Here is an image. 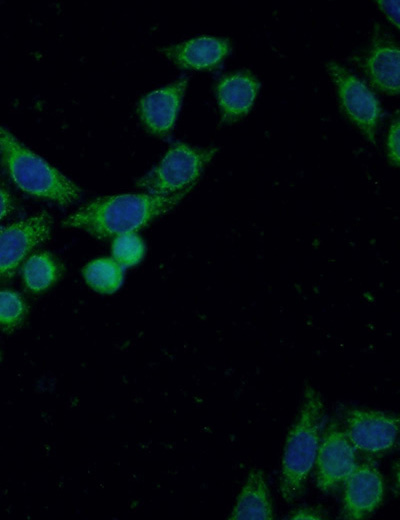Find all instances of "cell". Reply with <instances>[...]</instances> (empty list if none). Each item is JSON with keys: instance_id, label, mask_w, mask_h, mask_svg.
Wrapping results in <instances>:
<instances>
[{"instance_id": "obj_1", "label": "cell", "mask_w": 400, "mask_h": 520, "mask_svg": "<svg viewBox=\"0 0 400 520\" xmlns=\"http://www.w3.org/2000/svg\"><path fill=\"white\" fill-rule=\"evenodd\" d=\"M184 196L121 194L99 198L66 218L64 226L79 228L104 238L119 236L145 226L174 208Z\"/></svg>"}, {"instance_id": "obj_2", "label": "cell", "mask_w": 400, "mask_h": 520, "mask_svg": "<svg viewBox=\"0 0 400 520\" xmlns=\"http://www.w3.org/2000/svg\"><path fill=\"white\" fill-rule=\"evenodd\" d=\"M323 417L320 394L312 387H307L283 451L280 490L287 502L293 501L301 493L315 464Z\"/></svg>"}, {"instance_id": "obj_3", "label": "cell", "mask_w": 400, "mask_h": 520, "mask_svg": "<svg viewBox=\"0 0 400 520\" xmlns=\"http://www.w3.org/2000/svg\"><path fill=\"white\" fill-rule=\"evenodd\" d=\"M0 156L11 179L24 192L68 205L80 197V189L61 172L20 143L0 126Z\"/></svg>"}, {"instance_id": "obj_4", "label": "cell", "mask_w": 400, "mask_h": 520, "mask_svg": "<svg viewBox=\"0 0 400 520\" xmlns=\"http://www.w3.org/2000/svg\"><path fill=\"white\" fill-rule=\"evenodd\" d=\"M216 152L215 147L175 143L160 163L138 181V186L155 196H185Z\"/></svg>"}, {"instance_id": "obj_5", "label": "cell", "mask_w": 400, "mask_h": 520, "mask_svg": "<svg viewBox=\"0 0 400 520\" xmlns=\"http://www.w3.org/2000/svg\"><path fill=\"white\" fill-rule=\"evenodd\" d=\"M327 69L346 115L369 141L374 142L381 113L376 96L361 80L336 62H329Z\"/></svg>"}, {"instance_id": "obj_6", "label": "cell", "mask_w": 400, "mask_h": 520, "mask_svg": "<svg viewBox=\"0 0 400 520\" xmlns=\"http://www.w3.org/2000/svg\"><path fill=\"white\" fill-rule=\"evenodd\" d=\"M342 428L355 449L375 454L394 446L399 418L383 411L351 408L345 413Z\"/></svg>"}, {"instance_id": "obj_7", "label": "cell", "mask_w": 400, "mask_h": 520, "mask_svg": "<svg viewBox=\"0 0 400 520\" xmlns=\"http://www.w3.org/2000/svg\"><path fill=\"white\" fill-rule=\"evenodd\" d=\"M315 465L317 486L323 492H330L345 482L358 465L355 448L335 422L327 426L320 440Z\"/></svg>"}, {"instance_id": "obj_8", "label": "cell", "mask_w": 400, "mask_h": 520, "mask_svg": "<svg viewBox=\"0 0 400 520\" xmlns=\"http://www.w3.org/2000/svg\"><path fill=\"white\" fill-rule=\"evenodd\" d=\"M51 217L40 213L0 229V281L10 277L51 231Z\"/></svg>"}, {"instance_id": "obj_9", "label": "cell", "mask_w": 400, "mask_h": 520, "mask_svg": "<svg viewBox=\"0 0 400 520\" xmlns=\"http://www.w3.org/2000/svg\"><path fill=\"white\" fill-rule=\"evenodd\" d=\"M384 496L383 479L378 469L368 463L358 464L345 480L342 518L362 519L375 511Z\"/></svg>"}, {"instance_id": "obj_10", "label": "cell", "mask_w": 400, "mask_h": 520, "mask_svg": "<svg viewBox=\"0 0 400 520\" xmlns=\"http://www.w3.org/2000/svg\"><path fill=\"white\" fill-rule=\"evenodd\" d=\"M365 70L376 89L388 95L399 94L400 50L396 42L378 25L365 58Z\"/></svg>"}, {"instance_id": "obj_11", "label": "cell", "mask_w": 400, "mask_h": 520, "mask_svg": "<svg viewBox=\"0 0 400 520\" xmlns=\"http://www.w3.org/2000/svg\"><path fill=\"white\" fill-rule=\"evenodd\" d=\"M186 86L187 78H182L141 98L138 112L151 133L165 135L172 129Z\"/></svg>"}, {"instance_id": "obj_12", "label": "cell", "mask_w": 400, "mask_h": 520, "mask_svg": "<svg viewBox=\"0 0 400 520\" xmlns=\"http://www.w3.org/2000/svg\"><path fill=\"white\" fill-rule=\"evenodd\" d=\"M228 39L202 36L164 47L162 52L181 68L211 70L230 53Z\"/></svg>"}, {"instance_id": "obj_13", "label": "cell", "mask_w": 400, "mask_h": 520, "mask_svg": "<svg viewBox=\"0 0 400 520\" xmlns=\"http://www.w3.org/2000/svg\"><path fill=\"white\" fill-rule=\"evenodd\" d=\"M260 82L248 71L224 76L217 85V99L222 121L233 123L252 108Z\"/></svg>"}, {"instance_id": "obj_14", "label": "cell", "mask_w": 400, "mask_h": 520, "mask_svg": "<svg viewBox=\"0 0 400 520\" xmlns=\"http://www.w3.org/2000/svg\"><path fill=\"white\" fill-rule=\"evenodd\" d=\"M228 518L232 520L273 519L271 497L262 470L252 469L249 472Z\"/></svg>"}, {"instance_id": "obj_15", "label": "cell", "mask_w": 400, "mask_h": 520, "mask_svg": "<svg viewBox=\"0 0 400 520\" xmlns=\"http://www.w3.org/2000/svg\"><path fill=\"white\" fill-rule=\"evenodd\" d=\"M60 265L49 253H37L29 257L23 266V279L27 288L41 292L50 287L60 276Z\"/></svg>"}, {"instance_id": "obj_16", "label": "cell", "mask_w": 400, "mask_h": 520, "mask_svg": "<svg viewBox=\"0 0 400 520\" xmlns=\"http://www.w3.org/2000/svg\"><path fill=\"white\" fill-rule=\"evenodd\" d=\"M83 275L90 287L100 293H113L122 284L123 267L114 259L100 258L87 264Z\"/></svg>"}, {"instance_id": "obj_17", "label": "cell", "mask_w": 400, "mask_h": 520, "mask_svg": "<svg viewBox=\"0 0 400 520\" xmlns=\"http://www.w3.org/2000/svg\"><path fill=\"white\" fill-rule=\"evenodd\" d=\"M27 306L21 295L13 290H0V328L11 332L24 321Z\"/></svg>"}, {"instance_id": "obj_18", "label": "cell", "mask_w": 400, "mask_h": 520, "mask_svg": "<svg viewBox=\"0 0 400 520\" xmlns=\"http://www.w3.org/2000/svg\"><path fill=\"white\" fill-rule=\"evenodd\" d=\"M143 241L134 233H125L115 238L112 245L113 259L122 267L137 264L143 257Z\"/></svg>"}, {"instance_id": "obj_19", "label": "cell", "mask_w": 400, "mask_h": 520, "mask_svg": "<svg viewBox=\"0 0 400 520\" xmlns=\"http://www.w3.org/2000/svg\"><path fill=\"white\" fill-rule=\"evenodd\" d=\"M399 119L396 118L390 127L387 138V153L389 161L394 166H399Z\"/></svg>"}, {"instance_id": "obj_20", "label": "cell", "mask_w": 400, "mask_h": 520, "mask_svg": "<svg viewBox=\"0 0 400 520\" xmlns=\"http://www.w3.org/2000/svg\"><path fill=\"white\" fill-rule=\"evenodd\" d=\"M377 4L392 24L399 28V1H377Z\"/></svg>"}, {"instance_id": "obj_21", "label": "cell", "mask_w": 400, "mask_h": 520, "mask_svg": "<svg viewBox=\"0 0 400 520\" xmlns=\"http://www.w3.org/2000/svg\"><path fill=\"white\" fill-rule=\"evenodd\" d=\"M289 519H324L325 514L319 508L303 507L295 510L287 517Z\"/></svg>"}, {"instance_id": "obj_22", "label": "cell", "mask_w": 400, "mask_h": 520, "mask_svg": "<svg viewBox=\"0 0 400 520\" xmlns=\"http://www.w3.org/2000/svg\"><path fill=\"white\" fill-rule=\"evenodd\" d=\"M13 208L14 203L12 197L8 190L0 182V221L9 215Z\"/></svg>"}, {"instance_id": "obj_23", "label": "cell", "mask_w": 400, "mask_h": 520, "mask_svg": "<svg viewBox=\"0 0 400 520\" xmlns=\"http://www.w3.org/2000/svg\"><path fill=\"white\" fill-rule=\"evenodd\" d=\"M0 359H1V355H0Z\"/></svg>"}]
</instances>
